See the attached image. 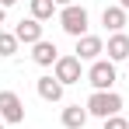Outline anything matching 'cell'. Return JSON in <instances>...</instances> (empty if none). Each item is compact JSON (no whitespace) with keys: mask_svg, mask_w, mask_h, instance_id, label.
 I'll list each match as a JSON object with an SVG mask.
<instances>
[{"mask_svg":"<svg viewBox=\"0 0 129 129\" xmlns=\"http://www.w3.org/2000/svg\"><path fill=\"white\" fill-rule=\"evenodd\" d=\"M56 59H59V49H56V42H35L31 45V63L35 66H56Z\"/></svg>","mask_w":129,"mask_h":129,"instance_id":"7","label":"cell"},{"mask_svg":"<svg viewBox=\"0 0 129 129\" xmlns=\"http://www.w3.org/2000/svg\"><path fill=\"white\" fill-rule=\"evenodd\" d=\"M101 52H105V42H101L98 35H84V39H77V59H80V63H94V59H101Z\"/></svg>","mask_w":129,"mask_h":129,"instance_id":"6","label":"cell"},{"mask_svg":"<svg viewBox=\"0 0 129 129\" xmlns=\"http://www.w3.org/2000/svg\"><path fill=\"white\" fill-rule=\"evenodd\" d=\"M0 4H4V7H14V4H18V0H0Z\"/></svg>","mask_w":129,"mask_h":129,"instance_id":"18","label":"cell"},{"mask_svg":"<svg viewBox=\"0 0 129 129\" xmlns=\"http://www.w3.org/2000/svg\"><path fill=\"white\" fill-rule=\"evenodd\" d=\"M35 91H39V98H42V101H49V105L63 98V84H59V80H56L52 73L39 77V80H35Z\"/></svg>","mask_w":129,"mask_h":129,"instance_id":"8","label":"cell"},{"mask_svg":"<svg viewBox=\"0 0 129 129\" xmlns=\"http://www.w3.org/2000/svg\"><path fill=\"white\" fill-rule=\"evenodd\" d=\"M101 24H105L112 35L122 31V28H126V11H122L119 4H115V7H105V11H101Z\"/></svg>","mask_w":129,"mask_h":129,"instance_id":"11","label":"cell"},{"mask_svg":"<svg viewBox=\"0 0 129 129\" xmlns=\"http://www.w3.org/2000/svg\"><path fill=\"white\" fill-rule=\"evenodd\" d=\"M70 4H77V0H56V7H70Z\"/></svg>","mask_w":129,"mask_h":129,"instance_id":"16","label":"cell"},{"mask_svg":"<svg viewBox=\"0 0 129 129\" xmlns=\"http://www.w3.org/2000/svg\"><path fill=\"white\" fill-rule=\"evenodd\" d=\"M63 126L66 129H84L87 126V108H80V105L63 108Z\"/></svg>","mask_w":129,"mask_h":129,"instance_id":"12","label":"cell"},{"mask_svg":"<svg viewBox=\"0 0 129 129\" xmlns=\"http://www.w3.org/2000/svg\"><path fill=\"white\" fill-rule=\"evenodd\" d=\"M119 7H122V11H129V0H119Z\"/></svg>","mask_w":129,"mask_h":129,"instance_id":"19","label":"cell"},{"mask_svg":"<svg viewBox=\"0 0 129 129\" xmlns=\"http://www.w3.org/2000/svg\"><path fill=\"white\" fill-rule=\"evenodd\" d=\"M59 28H63L70 39H84L87 35V11L80 7V4L59 7Z\"/></svg>","mask_w":129,"mask_h":129,"instance_id":"2","label":"cell"},{"mask_svg":"<svg viewBox=\"0 0 129 129\" xmlns=\"http://www.w3.org/2000/svg\"><path fill=\"white\" fill-rule=\"evenodd\" d=\"M105 52H108V59H112V63H122V59H129V35H126V31H115V35L108 39Z\"/></svg>","mask_w":129,"mask_h":129,"instance_id":"10","label":"cell"},{"mask_svg":"<svg viewBox=\"0 0 129 129\" xmlns=\"http://www.w3.org/2000/svg\"><path fill=\"white\" fill-rule=\"evenodd\" d=\"M52 77L59 80V84H80V59L77 56H59L56 66H52Z\"/></svg>","mask_w":129,"mask_h":129,"instance_id":"5","label":"cell"},{"mask_svg":"<svg viewBox=\"0 0 129 129\" xmlns=\"http://www.w3.org/2000/svg\"><path fill=\"white\" fill-rule=\"evenodd\" d=\"M14 35H18V42H24V45L42 42V21H35V18H24V21H18Z\"/></svg>","mask_w":129,"mask_h":129,"instance_id":"9","label":"cell"},{"mask_svg":"<svg viewBox=\"0 0 129 129\" xmlns=\"http://www.w3.org/2000/svg\"><path fill=\"white\" fill-rule=\"evenodd\" d=\"M115 80H119V73H115V63H112V59H94V63H91L87 84L94 87V91H112Z\"/></svg>","mask_w":129,"mask_h":129,"instance_id":"3","label":"cell"},{"mask_svg":"<svg viewBox=\"0 0 129 129\" xmlns=\"http://www.w3.org/2000/svg\"><path fill=\"white\" fill-rule=\"evenodd\" d=\"M0 129H4V126H0Z\"/></svg>","mask_w":129,"mask_h":129,"instance_id":"20","label":"cell"},{"mask_svg":"<svg viewBox=\"0 0 129 129\" xmlns=\"http://www.w3.org/2000/svg\"><path fill=\"white\" fill-rule=\"evenodd\" d=\"M0 119H4L7 126L24 122V101L14 94V91H0Z\"/></svg>","mask_w":129,"mask_h":129,"instance_id":"4","label":"cell"},{"mask_svg":"<svg viewBox=\"0 0 129 129\" xmlns=\"http://www.w3.org/2000/svg\"><path fill=\"white\" fill-rule=\"evenodd\" d=\"M56 14V0H31V18L35 21H49Z\"/></svg>","mask_w":129,"mask_h":129,"instance_id":"13","label":"cell"},{"mask_svg":"<svg viewBox=\"0 0 129 129\" xmlns=\"http://www.w3.org/2000/svg\"><path fill=\"white\" fill-rule=\"evenodd\" d=\"M18 35H14V31H0V56H14V52H18Z\"/></svg>","mask_w":129,"mask_h":129,"instance_id":"14","label":"cell"},{"mask_svg":"<svg viewBox=\"0 0 129 129\" xmlns=\"http://www.w3.org/2000/svg\"><path fill=\"white\" fill-rule=\"evenodd\" d=\"M4 18H7V7H4V4H0V24H4Z\"/></svg>","mask_w":129,"mask_h":129,"instance_id":"17","label":"cell"},{"mask_svg":"<svg viewBox=\"0 0 129 129\" xmlns=\"http://www.w3.org/2000/svg\"><path fill=\"white\" fill-rule=\"evenodd\" d=\"M105 129H129V122L122 115H112V119H105Z\"/></svg>","mask_w":129,"mask_h":129,"instance_id":"15","label":"cell"},{"mask_svg":"<svg viewBox=\"0 0 129 129\" xmlns=\"http://www.w3.org/2000/svg\"><path fill=\"white\" fill-rule=\"evenodd\" d=\"M87 115H98V119H112V115H119L122 112V98L115 94V91H94L91 98H87Z\"/></svg>","mask_w":129,"mask_h":129,"instance_id":"1","label":"cell"}]
</instances>
